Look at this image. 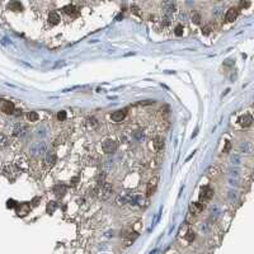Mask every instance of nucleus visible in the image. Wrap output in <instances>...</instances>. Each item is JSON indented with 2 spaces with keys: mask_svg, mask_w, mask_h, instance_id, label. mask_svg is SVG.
Here are the masks:
<instances>
[{
  "mask_svg": "<svg viewBox=\"0 0 254 254\" xmlns=\"http://www.w3.org/2000/svg\"><path fill=\"white\" fill-rule=\"evenodd\" d=\"M95 193L98 195L101 200H107L109 195L112 193V187L108 184L106 182H102V183H98V187L95 189Z\"/></svg>",
  "mask_w": 254,
  "mask_h": 254,
  "instance_id": "f257e3e1",
  "label": "nucleus"
},
{
  "mask_svg": "<svg viewBox=\"0 0 254 254\" xmlns=\"http://www.w3.org/2000/svg\"><path fill=\"white\" fill-rule=\"evenodd\" d=\"M102 149H103V151H104L106 154H113L117 150V142L115 140H112V139H108V140H106L104 142H103Z\"/></svg>",
  "mask_w": 254,
  "mask_h": 254,
  "instance_id": "f03ea898",
  "label": "nucleus"
},
{
  "mask_svg": "<svg viewBox=\"0 0 254 254\" xmlns=\"http://www.w3.org/2000/svg\"><path fill=\"white\" fill-rule=\"evenodd\" d=\"M158 182H159V178L158 177H154L153 179L149 182L148 188H146V196L148 197L154 195V192H155V189H156V187H158Z\"/></svg>",
  "mask_w": 254,
  "mask_h": 254,
  "instance_id": "7ed1b4c3",
  "label": "nucleus"
},
{
  "mask_svg": "<svg viewBox=\"0 0 254 254\" xmlns=\"http://www.w3.org/2000/svg\"><path fill=\"white\" fill-rule=\"evenodd\" d=\"M46 151V146L43 142H36L31 146V154L32 155H37V154H41V153H45Z\"/></svg>",
  "mask_w": 254,
  "mask_h": 254,
  "instance_id": "20e7f679",
  "label": "nucleus"
},
{
  "mask_svg": "<svg viewBox=\"0 0 254 254\" xmlns=\"http://www.w3.org/2000/svg\"><path fill=\"white\" fill-rule=\"evenodd\" d=\"M212 195H214V191L211 189L210 187H203L201 189V195H200V200L201 201H207V200H210L211 197H212Z\"/></svg>",
  "mask_w": 254,
  "mask_h": 254,
  "instance_id": "39448f33",
  "label": "nucleus"
},
{
  "mask_svg": "<svg viewBox=\"0 0 254 254\" xmlns=\"http://www.w3.org/2000/svg\"><path fill=\"white\" fill-rule=\"evenodd\" d=\"M238 14H239L238 8H230L229 10H228V13H226V17H225V21H226V22H229V23L234 22V21L238 18Z\"/></svg>",
  "mask_w": 254,
  "mask_h": 254,
  "instance_id": "423d86ee",
  "label": "nucleus"
},
{
  "mask_svg": "<svg viewBox=\"0 0 254 254\" xmlns=\"http://www.w3.org/2000/svg\"><path fill=\"white\" fill-rule=\"evenodd\" d=\"M126 115L127 113H126L125 109H120V111L113 112V113L111 115V118H112V121H115V122H121L126 117Z\"/></svg>",
  "mask_w": 254,
  "mask_h": 254,
  "instance_id": "0eeeda50",
  "label": "nucleus"
},
{
  "mask_svg": "<svg viewBox=\"0 0 254 254\" xmlns=\"http://www.w3.org/2000/svg\"><path fill=\"white\" fill-rule=\"evenodd\" d=\"M238 122H239V125L243 126V127H249L253 122V117L249 116V115H244L238 120Z\"/></svg>",
  "mask_w": 254,
  "mask_h": 254,
  "instance_id": "6e6552de",
  "label": "nucleus"
},
{
  "mask_svg": "<svg viewBox=\"0 0 254 254\" xmlns=\"http://www.w3.org/2000/svg\"><path fill=\"white\" fill-rule=\"evenodd\" d=\"M203 203H201V202H192L191 203V206H189V211L192 214H195V215H197V214H200L202 210H203Z\"/></svg>",
  "mask_w": 254,
  "mask_h": 254,
  "instance_id": "1a4fd4ad",
  "label": "nucleus"
},
{
  "mask_svg": "<svg viewBox=\"0 0 254 254\" xmlns=\"http://www.w3.org/2000/svg\"><path fill=\"white\" fill-rule=\"evenodd\" d=\"M153 145H154V149L156 151H160V150L164 148V139L162 136H155L154 140H153Z\"/></svg>",
  "mask_w": 254,
  "mask_h": 254,
  "instance_id": "9d476101",
  "label": "nucleus"
},
{
  "mask_svg": "<svg viewBox=\"0 0 254 254\" xmlns=\"http://www.w3.org/2000/svg\"><path fill=\"white\" fill-rule=\"evenodd\" d=\"M54 193L57 197H62L65 193H66V187H65L64 184H57L54 188Z\"/></svg>",
  "mask_w": 254,
  "mask_h": 254,
  "instance_id": "9b49d317",
  "label": "nucleus"
},
{
  "mask_svg": "<svg viewBox=\"0 0 254 254\" xmlns=\"http://www.w3.org/2000/svg\"><path fill=\"white\" fill-rule=\"evenodd\" d=\"M1 109H3L4 113H7V115H12L13 112H14V104H13L12 102H5V103L3 104Z\"/></svg>",
  "mask_w": 254,
  "mask_h": 254,
  "instance_id": "f8f14e48",
  "label": "nucleus"
},
{
  "mask_svg": "<svg viewBox=\"0 0 254 254\" xmlns=\"http://www.w3.org/2000/svg\"><path fill=\"white\" fill-rule=\"evenodd\" d=\"M59 22H60V15L56 12H51L50 15H48V23L55 26V24H57Z\"/></svg>",
  "mask_w": 254,
  "mask_h": 254,
  "instance_id": "ddd939ff",
  "label": "nucleus"
},
{
  "mask_svg": "<svg viewBox=\"0 0 254 254\" xmlns=\"http://www.w3.org/2000/svg\"><path fill=\"white\" fill-rule=\"evenodd\" d=\"M64 10H65V13H66L68 15H73V17H75V15H78V14H79L78 9L75 8L74 5H66V7L64 8Z\"/></svg>",
  "mask_w": 254,
  "mask_h": 254,
  "instance_id": "4468645a",
  "label": "nucleus"
},
{
  "mask_svg": "<svg viewBox=\"0 0 254 254\" xmlns=\"http://www.w3.org/2000/svg\"><path fill=\"white\" fill-rule=\"evenodd\" d=\"M8 9H10V10H13V12H21L23 9V7H22V4L19 1H13V3H10L8 5Z\"/></svg>",
  "mask_w": 254,
  "mask_h": 254,
  "instance_id": "2eb2a0df",
  "label": "nucleus"
},
{
  "mask_svg": "<svg viewBox=\"0 0 254 254\" xmlns=\"http://www.w3.org/2000/svg\"><path fill=\"white\" fill-rule=\"evenodd\" d=\"M46 163L48 164V165H54V164L56 163V155L55 153H47L46 155Z\"/></svg>",
  "mask_w": 254,
  "mask_h": 254,
  "instance_id": "dca6fc26",
  "label": "nucleus"
},
{
  "mask_svg": "<svg viewBox=\"0 0 254 254\" xmlns=\"http://www.w3.org/2000/svg\"><path fill=\"white\" fill-rule=\"evenodd\" d=\"M56 208H57V203H56L55 201H51L47 203V207H46V211H47V214H54Z\"/></svg>",
  "mask_w": 254,
  "mask_h": 254,
  "instance_id": "f3484780",
  "label": "nucleus"
},
{
  "mask_svg": "<svg viewBox=\"0 0 254 254\" xmlns=\"http://www.w3.org/2000/svg\"><path fill=\"white\" fill-rule=\"evenodd\" d=\"M26 132V128L23 126H19L18 125L15 128H14V136H23Z\"/></svg>",
  "mask_w": 254,
  "mask_h": 254,
  "instance_id": "a211bd4d",
  "label": "nucleus"
},
{
  "mask_svg": "<svg viewBox=\"0 0 254 254\" xmlns=\"http://www.w3.org/2000/svg\"><path fill=\"white\" fill-rule=\"evenodd\" d=\"M9 145V139L5 135H0V148H5Z\"/></svg>",
  "mask_w": 254,
  "mask_h": 254,
  "instance_id": "6ab92c4d",
  "label": "nucleus"
},
{
  "mask_svg": "<svg viewBox=\"0 0 254 254\" xmlns=\"http://www.w3.org/2000/svg\"><path fill=\"white\" fill-rule=\"evenodd\" d=\"M192 22L196 23V24H200V23H201V14L198 12H193V13H192Z\"/></svg>",
  "mask_w": 254,
  "mask_h": 254,
  "instance_id": "aec40b11",
  "label": "nucleus"
},
{
  "mask_svg": "<svg viewBox=\"0 0 254 254\" xmlns=\"http://www.w3.org/2000/svg\"><path fill=\"white\" fill-rule=\"evenodd\" d=\"M28 118H29L31 122H36L38 120V113L37 112H31V113H28Z\"/></svg>",
  "mask_w": 254,
  "mask_h": 254,
  "instance_id": "412c9836",
  "label": "nucleus"
},
{
  "mask_svg": "<svg viewBox=\"0 0 254 254\" xmlns=\"http://www.w3.org/2000/svg\"><path fill=\"white\" fill-rule=\"evenodd\" d=\"M186 239L188 242H193L195 240V233L192 231V230H189V231L186 234Z\"/></svg>",
  "mask_w": 254,
  "mask_h": 254,
  "instance_id": "4be33fe9",
  "label": "nucleus"
},
{
  "mask_svg": "<svg viewBox=\"0 0 254 254\" xmlns=\"http://www.w3.org/2000/svg\"><path fill=\"white\" fill-rule=\"evenodd\" d=\"M57 118L60 121H65V120H66V112H65V111H60L59 113H57Z\"/></svg>",
  "mask_w": 254,
  "mask_h": 254,
  "instance_id": "5701e85b",
  "label": "nucleus"
},
{
  "mask_svg": "<svg viewBox=\"0 0 254 254\" xmlns=\"http://www.w3.org/2000/svg\"><path fill=\"white\" fill-rule=\"evenodd\" d=\"M88 125L89 126H92V127H95V126H98V122H97V120L95 118H88Z\"/></svg>",
  "mask_w": 254,
  "mask_h": 254,
  "instance_id": "b1692460",
  "label": "nucleus"
},
{
  "mask_svg": "<svg viewBox=\"0 0 254 254\" xmlns=\"http://www.w3.org/2000/svg\"><path fill=\"white\" fill-rule=\"evenodd\" d=\"M175 35H177V36H182V35H183V26L178 24V26L175 27Z\"/></svg>",
  "mask_w": 254,
  "mask_h": 254,
  "instance_id": "393cba45",
  "label": "nucleus"
},
{
  "mask_svg": "<svg viewBox=\"0 0 254 254\" xmlns=\"http://www.w3.org/2000/svg\"><path fill=\"white\" fill-rule=\"evenodd\" d=\"M15 206H18V205H15V202H14L13 200L8 201V207H15Z\"/></svg>",
  "mask_w": 254,
  "mask_h": 254,
  "instance_id": "a878e982",
  "label": "nucleus"
},
{
  "mask_svg": "<svg viewBox=\"0 0 254 254\" xmlns=\"http://www.w3.org/2000/svg\"><path fill=\"white\" fill-rule=\"evenodd\" d=\"M229 149H230V142H226V148L224 149V153H228Z\"/></svg>",
  "mask_w": 254,
  "mask_h": 254,
  "instance_id": "bb28decb",
  "label": "nucleus"
},
{
  "mask_svg": "<svg viewBox=\"0 0 254 254\" xmlns=\"http://www.w3.org/2000/svg\"><path fill=\"white\" fill-rule=\"evenodd\" d=\"M249 3H242V7H248Z\"/></svg>",
  "mask_w": 254,
  "mask_h": 254,
  "instance_id": "cd10ccee",
  "label": "nucleus"
}]
</instances>
